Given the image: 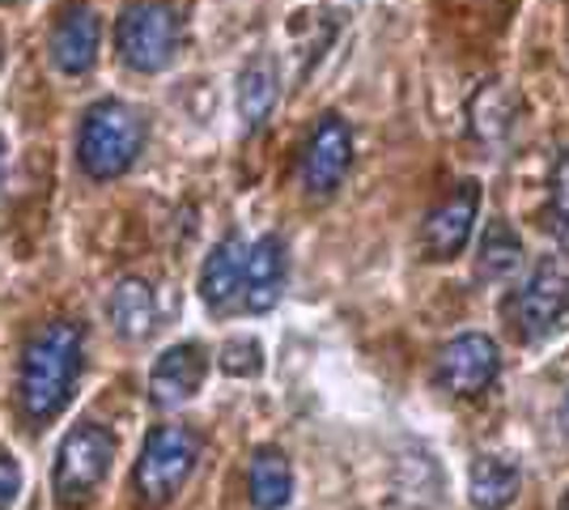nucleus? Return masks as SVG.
Segmentation results:
<instances>
[{"instance_id": "nucleus-2", "label": "nucleus", "mask_w": 569, "mask_h": 510, "mask_svg": "<svg viewBox=\"0 0 569 510\" xmlns=\"http://www.w3.org/2000/svg\"><path fill=\"white\" fill-rule=\"evenodd\" d=\"M144 141H149V120H144L141 107H132L123 98H102L81 120L77 162L90 179L111 183V179L137 167V158L144 153Z\"/></svg>"}, {"instance_id": "nucleus-1", "label": "nucleus", "mask_w": 569, "mask_h": 510, "mask_svg": "<svg viewBox=\"0 0 569 510\" xmlns=\"http://www.w3.org/2000/svg\"><path fill=\"white\" fill-rule=\"evenodd\" d=\"M81 366H86V332L69 319L43 323L26 340L18 366V404L30 426H48L69 409Z\"/></svg>"}, {"instance_id": "nucleus-9", "label": "nucleus", "mask_w": 569, "mask_h": 510, "mask_svg": "<svg viewBox=\"0 0 569 510\" xmlns=\"http://www.w3.org/2000/svg\"><path fill=\"white\" fill-rule=\"evenodd\" d=\"M476 213H480V183L476 179L455 183V192L421 226V251H426V260H438V264L455 260L468 247V239H472Z\"/></svg>"}, {"instance_id": "nucleus-20", "label": "nucleus", "mask_w": 569, "mask_h": 510, "mask_svg": "<svg viewBox=\"0 0 569 510\" xmlns=\"http://www.w3.org/2000/svg\"><path fill=\"white\" fill-rule=\"evenodd\" d=\"M548 218H552V230H557L569 247V149L557 158L552 179H548Z\"/></svg>"}, {"instance_id": "nucleus-19", "label": "nucleus", "mask_w": 569, "mask_h": 510, "mask_svg": "<svg viewBox=\"0 0 569 510\" xmlns=\"http://www.w3.org/2000/svg\"><path fill=\"white\" fill-rule=\"evenodd\" d=\"M217 366H221L226 374H234V379H256L263 370V344L256 337L226 340L221 353H217Z\"/></svg>"}, {"instance_id": "nucleus-5", "label": "nucleus", "mask_w": 569, "mask_h": 510, "mask_svg": "<svg viewBox=\"0 0 569 510\" xmlns=\"http://www.w3.org/2000/svg\"><path fill=\"white\" fill-rule=\"evenodd\" d=\"M116 463V434L98 421H81L56 447V472H51V489L60 507H86L94 498V489L107 481Z\"/></svg>"}, {"instance_id": "nucleus-6", "label": "nucleus", "mask_w": 569, "mask_h": 510, "mask_svg": "<svg viewBox=\"0 0 569 510\" xmlns=\"http://www.w3.org/2000/svg\"><path fill=\"white\" fill-rule=\"evenodd\" d=\"M116 51L132 73H162L179 56V13L167 0H132L116 22Z\"/></svg>"}, {"instance_id": "nucleus-25", "label": "nucleus", "mask_w": 569, "mask_h": 510, "mask_svg": "<svg viewBox=\"0 0 569 510\" xmlns=\"http://www.w3.org/2000/svg\"><path fill=\"white\" fill-rule=\"evenodd\" d=\"M0 4H9V0H0Z\"/></svg>"}, {"instance_id": "nucleus-23", "label": "nucleus", "mask_w": 569, "mask_h": 510, "mask_svg": "<svg viewBox=\"0 0 569 510\" xmlns=\"http://www.w3.org/2000/svg\"><path fill=\"white\" fill-rule=\"evenodd\" d=\"M0 167H4V141H0Z\"/></svg>"}, {"instance_id": "nucleus-4", "label": "nucleus", "mask_w": 569, "mask_h": 510, "mask_svg": "<svg viewBox=\"0 0 569 510\" xmlns=\"http://www.w3.org/2000/svg\"><path fill=\"white\" fill-rule=\"evenodd\" d=\"M204 451V438L191 426H158L144 438L137 468H132V486L149 507H167L170 498L191 481L196 463Z\"/></svg>"}, {"instance_id": "nucleus-21", "label": "nucleus", "mask_w": 569, "mask_h": 510, "mask_svg": "<svg viewBox=\"0 0 569 510\" xmlns=\"http://www.w3.org/2000/svg\"><path fill=\"white\" fill-rule=\"evenodd\" d=\"M22 493V463L13 451H0V510H13Z\"/></svg>"}, {"instance_id": "nucleus-22", "label": "nucleus", "mask_w": 569, "mask_h": 510, "mask_svg": "<svg viewBox=\"0 0 569 510\" xmlns=\"http://www.w3.org/2000/svg\"><path fill=\"white\" fill-rule=\"evenodd\" d=\"M561 430L569 434V391H566V400H561Z\"/></svg>"}, {"instance_id": "nucleus-15", "label": "nucleus", "mask_w": 569, "mask_h": 510, "mask_svg": "<svg viewBox=\"0 0 569 510\" xmlns=\"http://www.w3.org/2000/svg\"><path fill=\"white\" fill-rule=\"evenodd\" d=\"M472 507L476 510H506L522 489V468L510 456H476L472 463Z\"/></svg>"}, {"instance_id": "nucleus-12", "label": "nucleus", "mask_w": 569, "mask_h": 510, "mask_svg": "<svg viewBox=\"0 0 569 510\" xmlns=\"http://www.w3.org/2000/svg\"><path fill=\"white\" fill-rule=\"evenodd\" d=\"M98 43H102L98 13L90 4H72L51 30V64L64 77H86L98 64Z\"/></svg>"}, {"instance_id": "nucleus-13", "label": "nucleus", "mask_w": 569, "mask_h": 510, "mask_svg": "<svg viewBox=\"0 0 569 510\" xmlns=\"http://www.w3.org/2000/svg\"><path fill=\"white\" fill-rule=\"evenodd\" d=\"M284 281H289V251L277 234H263L247 251V286H242V311L263 316L281 302Z\"/></svg>"}, {"instance_id": "nucleus-14", "label": "nucleus", "mask_w": 569, "mask_h": 510, "mask_svg": "<svg viewBox=\"0 0 569 510\" xmlns=\"http://www.w3.org/2000/svg\"><path fill=\"white\" fill-rule=\"evenodd\" d=\"M247 498L256 510H284L293 498V463L281 447H256L247 463Z\"/></svg>"}, {"instance_id": "nucleus-17", "label": "nucleus", "mask_w": 569, "mask_h": 510, "mask_svg": "<svg viewBox=\"0 0 569 510\" xmlns=\"http://www.w3.org/2000/svg\"><path fill=\"white\" fill-rule=\"evenodd\" d=\"M107 316L128 340H141L158 328V298H153V286H144L137 277L119 281L111 298H107Z\"/></svg>"}, {"instance_id": "nucleus-18", "label": "nucleus", "mask_w": 569, "mask_h": 510, "mask_svg": "<svg viewBox=\"0 0 569 510\" xmlns=\"http://www.w3.org/2000/svg\"><path fill=\"white\" fill-rule=\"evenodd\" d=\"M522 264V239L510 221H493L480 239V256H476V281L480 286H501L510 281Z\"/></svg>"}, {"instance_id": "nucleus-11", "label": "nucleus", "mask_w": 569, "mask_h": 510, "mask_svg": "<svg viewBox=\"0 0 569 510\" xmlns=\"http://www.w3.org/2000/svg\"><path fill=\"white\" fill-rule=\"evenodd\" d=\"M247 251H251V243H242L238 234H226V239L204 256V268H200V298H204V307H209L213 316H230L234 307H242Z\"/></svg>"}, {"instance_id": "nucleus-8", "label": "nucleus", "mask_w": 569, "mask_h": 510, "mask_svg": "<svg viewBox=\"0 0 569 510\" xmlns=\"http://www.w3.org/2000/svg\"><path fill=\"white\" fill-rule=\"evenodd\" d=\"M498 374H501L498 340L485 337V332H463V337L447 340L438 349V362H433L438 388L451 391V396H485V391L493 388Z\"/></svg>"}, {"instance_id": "nucleus-7", "label": "nucleus", "mask_w": 569, "mask_h": 510, "mask_svg": "<svg viewBox=\"0 0 569 510\" xmlns=\"http://www.w3.org/2000/svg\"><path fill=\"white\" fill-rule=\"evenodd\" d=\"M353 167V128L340 116H323L310 128L302 158H298V179L310 200H328L345 183V174Z\"/></svg>"}, {"instance_id": "nucleus-3", "label": "nucleus", "mask_w": 569, "mask_h": 510, "mask_svg": "<svg viewBox=\"0 0 569 510\" xmlns=\"http://www.w3.org/2000/svg\"><path fill=\"white\" fill-rule=\"evenodd\" d=\"M510 332L522 344H545L569 328V256L552 251L506 302Z\"/></svg>"}, {"instance_id": "nucleus-24", "label": "nucleus", "mask_w": 569, "mask_h": 510, "mask_svg": "<svg viewBox=\"0 0 569 510\" xmlns=\"http://www.w3.org/2000/svg\"><path fill=\"white\" fill-rule=\"evenodd\" d=\"M561 510H569V493H566V498H561Z\"/></svg>"}, {"instance_id": "nucleus-10", "label": "nucleus", "mask_w": 569, "mask_h": 510, "mask_svg": "<svg viewBox=\"0 0 569 510\" xmlns=\"http://www.w3.org/2000/svg\"><path fill=\"white\" fill-rule=\"evenodd\" d=\"M204 374H209V353H204V344H196V340L170 344L167 353L153 362V370H149V396H153V404H162V409L188 404L191 396L204 388Z\"/></svg>"}, {"instance_id": "nucleus-16", "label": "nucleus", "mask_w": 569, "mask_h": 510, "mask_svg": "<svg viewBox=\"0 0 569 510\" xmlns=\"http://www.w3.org/2000/svg\"><path fill=\"white\" fill-rule=\"evenodd\" d=\"M281 98V73H277V60L272 56H256L242 73H238V120L247 128H260L272 107Z\"/></svg>"}]
</instances>
